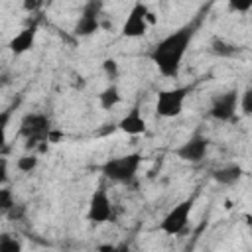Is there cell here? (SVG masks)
I'll return each instance as SVG.
<instances>
[{
    "label": "cell",
    "instance_id": "obj_7",
    "mask_svg": "<svg viewBox=\"0 0 252 252\" xmlns=\"http://www.w3.org/2000/svg\"><path fill=\"white\" fill-rule=\"evenodd\" d=\"M148 16H150L148 4L142 2V0H138L130 8V12H128V16H126V20L122 24V35L124 37H142L148 32V28L152 26L150 20H148Z\"/></svg>",
    "mask_w": 252,
    "mask_h": 252
},
{
    "label": "cell",
    "instance_id": "obj_18",
    "mask_svg": "<svg viewBox=\"0 0 252 252\" xmlns=\"http://www.w3.org/2000/svg\"><path fill=\"white\" fill-rule=\"evenodd\" d=\"M238 108L242 110L244 116H252V85L246 87L240 93V104H238Z\"/></svg>",
    "mask_w": 252,
    "mask_h": 252
},
{
    "label": "cell",
    "instance_id": "obj_14",
    "mask_svg": "<svg viewBox=\"0 0 252 252\" xmlns=\"http://www.w3.org/2000/svg\"><path fill=\"white\" fill-rule=\"evenodd\" d=\"M211 51H213V55H217V57L228 59V57H234V55H236L240 49H238V45L230 43L228 39L215 35V37L211 39Z\"/></svg>",
    "mask_w": 252,
    "mask_h": 252
},
{
    "label": "cell",
    "instance_id": "obj_24",
    "mask_svg": "<svg viewBox=\"0 0 252 252\" xmlns=\"http://www.w3.org/2000/svg\"><path fill=\"white\" fill-rule=\"evenodd\" d=\"M22 6H24L26 12H32V14H33V12H37L43 4H41V0H24Z\"/></svg>",
    "mask_w": 252,
    "mask_h": 252
},
{
    "label": "cell",
    "instance_id": "obj_19",
    "mask_svg": "<svg viewBox=\"0 0 252 252\" xmlns=\"http://www.w3.org/2000/svg\"><path fill=\"white\" fill-rule=\"evenodd\" d=\"M102 71H104V75H106L108 81H116L118 75H120V67H118L116 59H112V57H108V59L102 61Z\"/></svg>",
    "mask_w": 252,
    "mask_h": 252
},
{
    "label": "cell",
    "instance_id": "obj_22",
    "mask_svg": "<svg viewBox=\"0 0 252 252\" xmlns=\"http://www.w3.org/2000/svg\"><path fill=\"white\" fill-rule=\"evenodd\" d=\"M6 219L8 220H22L24 217H26V205H22V203H16L12 209H8L6 213Z\"/></svg>",
    "mask_w": 252,
    "mask_h": 252
},
{
    "label": "cell",
    "instance_id": "obj_20",
    "mask_svg": "<svg viewBox=\"0 0 252 252\" xmlns=\"http://www.w3.org/2000/svg\"><path fill=\"white\" fill-rule=\"evenodd\" d=\"M14 205H16V199H14L12 189L2 187V189H0V211H2V213H6V211H8V209H12Z\"/></svg>",
    "mask_w": 252,
    "mask_h": 252
},
{
    "label": "cell",
    "instance_id": "obj_6",
    "mask_svg": "<svg viewBox=\"0 0 252 252\" xmlns=\"http://www.w3.org/2000/svg\"><path fill=\"white\" fill-rule=\"evenodd\" d=\"M240 104V93L238 89H230V91H224L220 94H217L211 102V108H209V116L219 120V122H230L234 120L236 116V108Z\"/></svg>",
    "mask_w": 252,
    "mask_h": 252
},
{
    "label": "cell",
    "instance_id": "obj_3",
    "mask_svg": "<svg viewBox=\"0 0 252 252\" xmlns=\"http://www.w3.org/2000/svg\"><path fill=\"white\" fill-rule=\"evenodd\" d=\"M51 120L43 112H28L20 120L18 134L26 140V150H33L47 142V134L51 130Z\"/></svg>",
    "mask_w": 252,
    "mask_h": 252
},
{
    "label": "cell",
    "instance_id": "obj_15",
    "mask_svg": "<svg viewBox=\"0 0 252 252\" xmlns=\"http://www.w3.org/2000/svg\"><path fill=\"white\" fill-rule=\"evenodd\" d=\"M120 100H122V94H120V89L114 83H110L98 94V104H100L102 110H112L116 104H120Z\"/></svg>",
    "mask_w": 252,
    "mask_h": 252
},
{
    "label": "cell",
    "instance_id": "obj_12",
    "mask_svg": "<svg viewBox=\"0 0 252 252\" xmlns=\"http://www.w3.org/2000/svg\"><path fill=\"white\" fill-rule=\"evenodd\" d=\"M211 175L219 185H234L242 177V167L238 163H224V165L213 169Z\"/></svg>",
    "mask_w": 252,
    "mask_h": 252
},
{
    "label": "cell",
    "instance_id": "obj_25",
    "mask_svg": "<svg viewBox=\"0 0 252 252\" xmlns=\"http://www.w3.org/2000/svg\"><path fill=\"white\" fill-rule=\"evenodd\" d=\"M63 138V132H59V130H49V134H47V142H51V144H57L59 140Z\"/></svg>",
    "mask_w": 252,
    "mask_h": 252
},
{
    "label": "cell",
    "instance_id": "obj_17",
    "mask_svg": "<svg viewBox=\"0 0 252 252\" xmlns=\"http://www.w3.org/2000/svg\"><path fill=\"white\" fill-rule=\"evenodd\" d=\"M102 10H104V0H87L83 4L81 14L93 16V18H102Z\"/></svg>",
    "mask_w": 252,
    "mask_h": 252
},
{
    "label": "cell",
    "instance_id": "obj_1",
    "mask_svg": "<svg viewBox=\"0 0 252 252\" xmlns=\"http://www.w3.org/2000/svg\"><path fill=\"white\" fill-rule=\"evenodd\" d=\"M199 28V22H189L181 28H177L175 32L167 33L163 39H159L154 49L150 51V59L154 61V65L158 67V71L163 77L175 79L181 71L183 59L187 55V49L195 37V32Z\"/></svg>",
    "mask_w": 252,
    "mask_h": 252
},
{
    "label": "cell",
    "instance_id": "obj_21",
    "mask_svg": "<svg viewBox=\"0 0 252 252\" xmlns=\"http://www.w3.org/2000/svg\"><path fill=\"white\" fill-rule=\"evenodd\" d=\"M0 250L2 252H20L22 250V244L16 238H12L10 234H2L0 236Z\"/></svg>",
    "mask_w": 252,
    "mask_h": 252
},
{
    "label": "cell",
    "instance_id": "obj_8",
    "mask_svg": "<svg viewBox=\"0 0 252 252\" xmlns=\"http://www.w3.org/2000/svg\"><path fill=\"white\" fill-rule=\"evenodd\" d=\"M87 219L93 224H104L114 219V207L110 203V197L104 187L96 189L91 199H89V209H87Z\"/></svg>",
    "mask_w": 252,
    "mask_h": 252
},
{
    "label": "cell",
    "instance_id": "obj_5",
    "mask_svg": "<svg viewBox=\"0 0 252 252\" xmlns=\"http://www.w3.org/2000/svg\"><path fill=\"white\" fill-rule=\"evenodd\" d=\"M193 205H195V197L183 199V201H179L177 205H173V207L169 209V213L161 219L159 230H161L163 234H167V236H179V234L187 228V222H189Z\"/></svg>",
    "mask_w": 252,
    "mask_h": 252
},
{
    "label": "cell",
    "instance_id": "obj_13",
    "mask_svg": "<svg viewBox=\"0 0 252 252\" xmlns=\"http://www.w3.org/2000/svg\"><path fill=\"white\" fill-rule=\"evenodd\" d=\"M100 20L102 18H93V16L81 14L77 24H75V35L77 37H89V35L96 33L100 30Z\"/></svg>",
    "mask_w": 252,
    "mask_h": 252
},
{
    "label": "cell",
    "instance_id": "obj_27",
    "mask_svg": "<svg viewBox=\"0 0 252 252\" xmlns=\"http://www.w3.org/2000/svg\"><path fill=\"white\" fill-rule=\"evenodd\" d=\"M41 4H43V6H45V4L49 6V4H51V0H41Z\"/></svg>",
    "mask_w": 252,
    "mask_h": 252
},
{
    "label": "cell",
    "instance_id": "obj_4",
    "mask_svg": "<svg viewBox=\"0 0 252 252\" xmlns=\"http://www.w3.org/2000/svg\"><path fill=\"white\" fill-rule=\"evenodd\" d=\"M191 87H173V89H163L156 96V114L161 118H175L183 112L185 98L189 94Z\"/></svg>",
    "mask_w": 252,
    "mask_h": 252
},
{
    "label": "cell",
    "instance_id": "obj_23",
    "mask_svg": "<svg viewBox=\"0 0 252 252\" xmlns=\"http://www.w3.org/2000/svg\"><path fill=\"white\" fill-rule=\"evenodd\" d=\"M226 2H228V8L232 12H238V14L252 10V0H226Z\"/></svg>",
    "mask_w": 252,
    "mask_h": 252
},
{
    "label": "cell",
    "instance_id": "obj_9",
    "mask_svg": "<svg viewBox=\"0 0 252 252\" xmlns=\"http://www.w3.org/2000/svg\"><path fill=\"white\" fill-rule=\"evenodd\" d=\"M209 152V138L201 132H195L191 138H187L181 146L175 148V156L187 163H199L205 159Z\"/></svg>",
    "mask_w": 252,
    "mask_h": 252
},
{
    "label": "cell",
    "instance_id": "obj_2",
    "mask_svg": "<svg viewBox=\"0 0 252 252\" xmlns=\"http://www.w3.org/2000/svg\"><path fill=\"white\" fill-rule=\"evenodd\" d=\"M140 163H142V154L130 152V154H124L118 158H108L100 165V173L114 183H126L128 185L134 181Z\"/></svg>",
    "mask_w": 252,
    "mask_h": 252
},
{
    "label": "cell",
    "instance_id": "obj_11",
    "mask_svg": "<svg viewBox=\"0 0 252 252\" xmlns=\"http://www.w3.org/2000/svg\"><path fill=\"white\" fill-rule=\"evenodd\" d=\"M118 128H120L122 132H126V134H130V136H138V134H144V132H146V120H144V116L140 114V110L134 106L130 112H126V114L120 118Z\"/></svg>",
    "mask_w": 252,
    "mask_h": 252
},
{
    "label": "cell",
    "instance_id": "obj_10",
    "mask_svg": "<svg viewBox=\"0 0 252 252\" xmlns=\"http://www.w3.org/2000/svg\"><path fill=\"white\" fill-rule=\"evenodd\" d=\"M35 35H37V24H32V26L24 28L20 33H16V35L10 39V43H8L10 51H12L14 55H22V53L30 51V49L35 45Z\"/></svg>",
    "mask_w": 252,
    "mask_h": 252
},
{
    "label": "cell",
    "instance_id": "obj_16",
    "mask_svg": "<svg viewBox=\"0 0 252 252\" xmlns=\"http://www.w3.org/2000/svg\"><path fill=\"white\" fill-rule=\"evenodd\" d=\"M37 163H39V158H37L35 154H24V156L18 158L16 167H18V171H22V173H32V171L37 167Z\"/></svg>",
    "mask_w": 252,
    "mask_h": 252
},
{
    "label": "cell",
    "instance_id": "obj_26",
    "mask_svg": "<svg viewBox=\"0 0 252 252\" xmlns=\"http://www.w3.org/2000/svg\"><path fill=\"white\" fill-rule=\"evenodd\" d=\"M75 79H77V81H75L73 87H75V89H85V79H83V77H75Z\"/></svg>",
    "mask_w": 252,
    "mask_h": 252
},
{
    "label": "cell",
    "instance_id": "obj_28",
    "mask_svg": "<svg viewBox=\"0 0 252 252\" xmlns=\"http://www.w3.org/2000/svg\"><path fill=\"white\" fill-rule=\"evenodd\" d=\"M250 228H252V220H250Z\"/></svg>",
    "mask_w": 252,
    "mask_h": 252
}]
</instances>
